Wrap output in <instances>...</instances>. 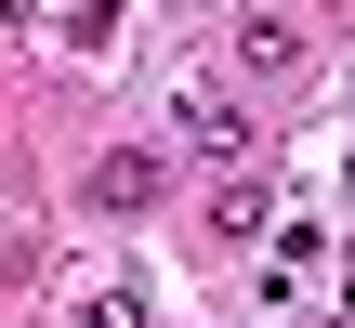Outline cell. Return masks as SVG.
<instances>
[{
    "mask_svg": "<svg viewBox=\"0 0 355 328\" xmlns=\"http://www.w3.org/2000/svg\"><path fill=\"white\" fill-rule=\"evenodd\" d=\"M158 197V158H105V210H145Z\"/></svg>",
    "mask_w": 355,
    "mask_h": 328,
    "instance_id": "cell-1",
    "label": "cell"
}]
</instances>
